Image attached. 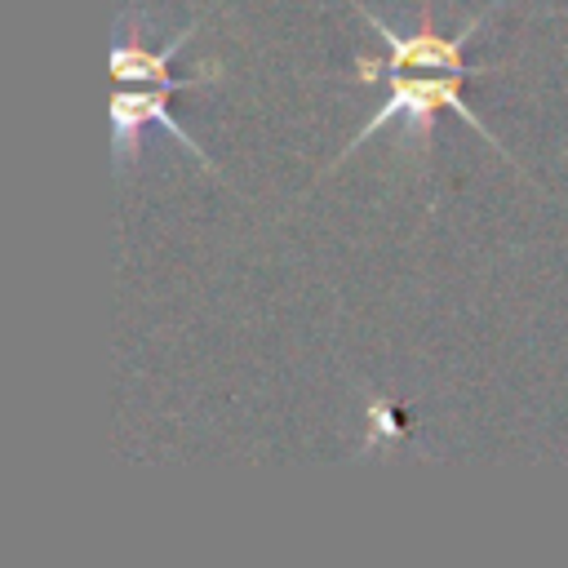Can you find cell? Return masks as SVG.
Wrapping results in <instances>:
<instances>
[{
  "mask_svg": "<svg viewBox=\"0 0 568 568\" xmlns=\"http://www.w3.org/2000/svg\"><path fill=\"white\" fill-rule=\"evenodd\" d=\"M386 80H390V93H386V102L377 106V115L364 124V129H355V138L342 146V155L333 160V164H342L346 155H355L382 124H390V120H404V142L408 146H422L426 138H430V129H435V111H457L488 146H497V138L479 124V115L466 106V98H462V75L457 71H444V75H426V80H404L399 71H386ZM501 151V146H497ZM506 155V151H501Z\"/></svg>",
  "mask_w": 568,
  "mask_h": 568,
  "instance_id": "cell-1",
  "label": "cell"
},
{
  "mask_svg": "<svg viewBox=\"0 0 568 568\" xmlns=\"http://www.w3.org/2000/svg\"><path fill=\"white\" fill-rule=\"evenodd\" d=\"M191 31L195 27H186L178 40H169L160 53H151V49H142L133 36H129V22L120 18L115 22V40H111V75L115 80H151V84H160V89H195V84H209V80H217L213 71L209 75H191V80H178V75H169V62H173V53L191 40Z\"/></svg>",
  "mask_w": 568,
  "mask_h": 568,
  "instance_id": "cell-4",
  "label": "cell"
},
{
  "mask_svg": "<svg viewBox=\"0 0 568 568\" xmlns=\"http://www.w3.org/2000/svg\"><path fill=\"white\" fill-rule=\"evenodd\" d=\"M169 93L173 89H160V93H146V89H138V93H115L111 98V129H115V146H111V160H115V169H124L133 155H138V133H142V124H160L178 146H186L204 169H213V155H204V146L182 129V120L169 111Z\"/></svg>",
  "mask_w": 568,
  "mask_h": 568,
  "instance_id": "cell-3",
  "label": "cell"
},
{
  "mask_svg": "<svg viewBox=\"0 0 568 568\" xmlns=\"http://www.w3.org/2000/svg\"><path fill=\"white\" fill-rule=\"evenodd\" d=\"M497 4V0H493ZM488 4V9H493ZM351 9L355 13H364L368 18V27L382 36V44H386V58H368V53H359L355 58V75L368 84V80H382L386 71H404V67H426V71H457V75H484L488 67H466L462 62V44L479 31V22L488 18V9L484 13H475L457 36H435V18H430V4L422 9V22H417V36H399V31H390L364 0H351Z\"/></svg>",
  "mask_w": 568,
  "mask_h": 568,
  "instance_id": "cell-2",
  "label": "cell"
}]
</instances>
